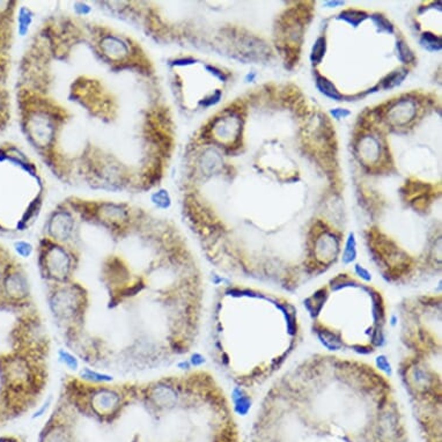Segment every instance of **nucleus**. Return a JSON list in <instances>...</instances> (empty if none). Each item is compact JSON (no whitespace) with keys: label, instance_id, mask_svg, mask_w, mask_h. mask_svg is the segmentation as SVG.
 I'll use <instances>...</instances> for the list:
<instances>
[{"label":"nucleus","instance_id":"nucleus-7","mask_svg":"<svg viewBox=\"0 0 442 442\" xmlns=\"http://www.w3.org/2000/svg\"><path fill=\"white\" fill-rule=\"evenodd\" d=\"M129 399L123 387L90 386L88 409L97 416L110 418L120 412Z\"/></svg>","mask_w":442,"mask_h":442},{"label":"nucleus","instance_id":"nucleus-6","mask_svg":"<svg viewBox=\"0 0 442 442\" xmlns=\"http://www.w3.org/2000/svg\"><path fill=\"white\" fill-rule=\"evenodd\" d=\"M19 6V2H0V134L7 130L14 115L10 83L14 64Z\"/></svg>","mask_w":442,"mask_h":442},{"label":"nucleus","instance_id":"nucleus-13","mask_svg":"<svg viewBox=\"0 0 442 442\" xmlns=\"http://www.w3.org/2000/svg\"><path fill=\"white\" fill-rule=\"evenodd\" d=\"M325 52V39L320 37L317 41L315 45H314L313 52H312V61L314 63L318 64L321 62V59L324 56Z\"/></svg>","mask_w":442,"mask_h":442},{"label":"nucleus","instance_id":"nucleus-15","mask_svg":"<svg viewBox=\"0 0 442 442\" xmlns=\"http://www.w3.org/2000/svg\"><path fill=\"white\" fill-rule=\"evenodd\" d=\"M52 402H53L52 396H48V398L44 400V402L42 403V405H40L39 409L36 410L33 416H31V418H33V419H40V418L44 417L45 414H47V412L49 411V409L51 408Z\"/></svg>","mask_w":442,"mask_h":442},{"label":"nucleus","instance_id":"nucleus-10","mask_svg":"<svg viewBox=\"0 0 442 442\" xmlns=\"http://www.w3.org/2000/svg\"><path fill=\"white\" fill-rule=\"evenodd\" d=\"M41 442H71V432L64 422H54L42 435Z\"/></svg>","mask_w":442,"mask_h":442},{"label":"nucleus","instance_id":"nucleus-8","mask_svg":"<svg viewBox=\"0 0 442 442\" xmlns=\"http://www.w3.org/2000/svg\"><path fill=\"white\" fill-rule=\"evenodd\" d=\"M0 285H2V294L10 302L21 303L26 301L30 295L29 279L20 263H16L0 279Z\"/></svg>","mask_w":442,"mask_h":442},{"label":"nucleus","instance_id":"nucleus-11","mask_svg":"<svg viewBox=\"0 0 442 442\" xmlns=\"http://www.w3.org/2000/svg\"><path fill=\"white\" fill-rule=\"evenodd\" d=\"M57 359L64 367H66L68 371L78 373L80 371V359L76 354L67 349H59L57 351Z\"/></svg>","mask_w":442,"mask_h":442},{"label":"nucleus","instance_id":"nucleus-12","mask_svg":"<svg viewBox=\"0 0 442 442\" xmlns=\"http://www.w3.org/2000/svg\"><path fill=\"white\" fill-rule=\"evenodd\" d=\"M317 87H318V89H320L323 94L326 95V97H329L331 99H335V100L340 99V95L338 93H337V90L334 87V85H332L330 83V81H328L324 78L318 79V81H317Z\"/></svg>","mask_w":442,"mask_h":442},{"label":"nucleus","instance_id":"nucleus-2","mask_svg":"<svg viewBox=\"0 0 442 442\" xmlns=\"http://www.w3.org/2000/svg\"><path fill=\"white\" fill-rule=\"evenodd\" d=\"M302 318L289 295L244 281L219 285L211 349L234 388L256 391L287 368L303 341Z\"/></svg>","mask_w":442,"mask_h":442},{"label":"nucleus","instance_id":"nucleus-9","mask_svg":"<svg viewBox=\"0 0 442 442\" xmlns=\"http://www.w3.org/2000/svg\"><path fill=\"white\" fill-rule=\"evenodd\" d=\"M79 380L90 386H108L115 382V376L110 373L102 372L95 368L84 366L80 368Z\"/></svg>","mask_w":442,"mask_h":442},{"label":"nucleus","instance_id":"nucleus-14","mask_svg":"<svg viewBox=\"0 0 442 442\" xmlns=\"http://www.w3.org/2000/svg\"><path fill=\"white\" fill-rule=\"evenodd\" d=\"M15 253L17 256H21L22 258H27L29 257L31 254L34 253V247L28 242H25V241H17L14 245Z\"/></svg>","mask_w":442,"mask_h":442},{"label":"nucleus","instance_id":"nucleus-1","mask_svg":"<svg viewBox=\"0 0 442 442\" xmlns=\"http://www.w3.org/2000/svg\"><path fill=\"white\" fill-rule=\"evenodd\" d=\"M14 115L50 175L71 188L144 195L165 182L176 124L158 64L129 31L57 10L16 64Z\"/></svg>","mask_w":442,"mask_h":442},{"label":"nucleus","instance_id":"nucleus-16","mask_svg":"<svg viewBox=\"0 0 442 442\" xmlns=\"http://www.w3.org/2000/svg\"><path fill=\"white\" fill-rule=\"evenodd\" d=\"M373 20L376 22V25H380L381 28H385L386 31H389V33H393V26H391L388 20L385 19L383 16H373Z\"/></svg>","mask_w":442,"mask_h":442},{"label":"nucleus","instance_id":"nucleus-3","mask_svg":"<svg viewBox=\"0 0 442 442\" xmlns=\"http://www.w3.org/2000/svg\"><path fill=\"white\" fill-rule=\"evenodd\" d=\"M309 329L325 352L370 357L383 348L390 320L385 292L366 277L341 271L303 299Z\"/></svg>","mask_w":442,"mask_h":442},{"label":"nucleus","instance_id":"nucleus-17","mask_svg":"<svg viewBox=\"0 0 442 442\" xmlns=\"http://www.w3.org/2000/svg\"><path fill=\"white\" fill-rule=\"evenodd\" d=\"M331 113L334 115L335 118H341L350 115V112L348 110H341V109H335V110H331Z\"/></svg>","mask_w":442,"mask_h":442},{"label":"nucleus","instance_id":"nucleus-4","mask_svg":"<svg viewBox=\"0 0 442 442\" xmlns=\"http://www.w3.org/2000/svg\"><path fill=\"white\" fill-rule=\"evenodd\" d=\"M397 363L400 385L426 442H441L442 295L428 292L404 298L397 307Z\"/></svg>","mask_w":442,"mask_h":442},{"label":"nucleus","instance_id":"nucleus-5","mask_svg":"<svg viewBox=\"0 0 442 442\" xmlns=\"http://www.w3.org/2000/svg\"><path fill=\"white\" fill-rule=\"evenodd\" d=\"M48 198L44 167L14 141L0 143V235L25 233L43 211Z\"/></svg>","mask_w":442,"mask_h":442},{"label":"nucleus","instance_id":"nucleus-18","mask_svg":"<svg viewBox=\"0 0 442 442\" xmlns=\"http://www.w3.org/2000/svg\"><path fill=\"white\" fill-rule=\"evenodd\" d=\"M0 442H19V440L15 439L14 436H2Z\"/></svg>","mask_w":442,"mask_h":442}]
</instances>
